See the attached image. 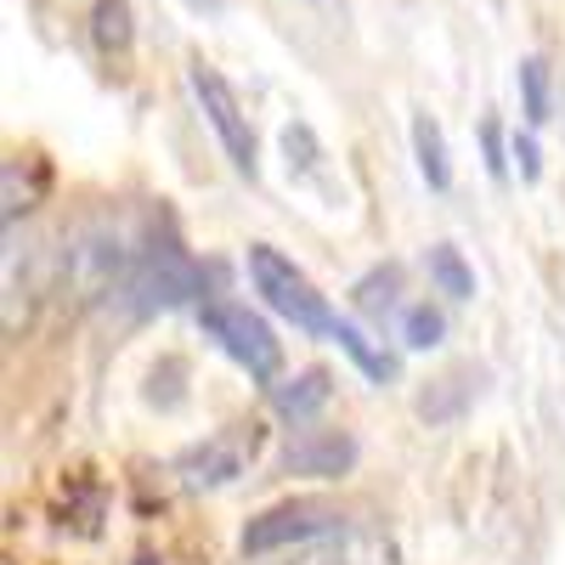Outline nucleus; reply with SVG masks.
I'll return each instance as SVG.
<instances>
[{"instance_id": "nucleus-1", "label": "nucleus", "mask_w": 565, "mask_h": 565, "mask_svg": "<svg viewBox=\"0 0 565 565\" xmlns=\"http://www.w3.org/2000/svg\"><path fill=\"white\" fill-rule=\"evenodd\" d=\"M249 282H255V295H260L282 322H295L300 334L334 340V345L367 373V380H380V385H385L391 373H396V362H391L380 345H373L356 322H345L334 306H328V295H317V282H311L289 255H282V249H271V244H249Z\"/></svg>"}, {"instance_id": "nucleus-2", "label": "nucleus", "mask_w": 565, "mask_h": 565, "mask_svg": "<svg viewBox=\"0 0 565 565\" xmlns=\"http://www.w3.org/2000/svg\"><path fill=\"white\" fill-rule=\"evenodd\" d=\"M141 260V244L125 221H85L57 244V295L74 306L114 300V289Z\"/></svg>"}, {"instance_id": "nucleus-3", "label": "nucleus", "mask_w": 565, "mask_h": 565, "mask_svg": "<svg viewBox=\"0 0 565 565\" xmlns=\"http://www.w3.org/2000/svg\"><path fill=\"white\" fill-rule=\"evenodd\" d=\"M204 295V266L175 249V244H159V249H141V260L130 266V277L114 289V300L125 306V317H148V311H170L181 300Z\"/></svg>"}, {"instance_id": "nucleus-4", "label": "nucleus", "mask_w": 565, "mask_h": 565, "mask_svg": "<svg viewBox=\"0 0 565 565\" xmlns=\"http://www.w3.org/2000/svg\"><path fill=\"white\" fill-rule=\"evenodd\" d=\"M199 328L204 340H215L249 380H277L282 373V340L271 334V322L238 300H204L199 306Z\"/></svg>"}, {"instance_id": "nucleus-5", "label": "nucleus", "mask_w": 565, "mask_h": 565, "mask_svg": "<svg viewBox=\"0 0 565 565\" xmlns=\"http://www.w3.org/2000/svg\"><path fill=\"white\" fill-rule=\"evenodd\" d=\"M260 447H266L260 424H226V430L204 436L199 447H186L175 458V481L186 492H226V487H238L249 469H255Z\"/></svg>"}, {"instance_id": "nucleus-6", "label": "nucleus", "mask_w": 565, "mask_h": 565, "mask_svg": "<svg viewBox=\"0 0 565 565\" xmlns=\"http://www.w3.org/2000/svg\"><path fill=\"white\" fill-rule=\"evenodd\" d=\"M186 90H193V103H199L204 125L215 130L221 153L232 159V170L255 181V170H260V159H255V130H249V114H244V103H238V90L226 85V74L210 68L204 57H193V63H186Z\"/></svg>"}, {"instance_id": "nucleus-7", "label": "nucleus", "mask_w": 565, "mask_h": 565, "mask_svg": "<svg viewBox=\"0 0 565 565\" xmlns=\"http://www.w3.org/2000/svg\"><path fill=\"white\" fill-rule=\"evenodd\" d=\"M52 295H57V249L12 232V244H7V334L18 340Z\"/></svg>"}, {"instance_id": "nucleus-8", "label": "nucleus", "mask_w": 565, "mask_h": 565, "mask_svg": "<svg viewBox=\"0 0 565 565\" xmlns=\"http://www.w3.org/2000/svg\"><path fill=\"white\" fill-rule=\"evenodd\" d=\"M345 526L334 509H322V503H277L266 514H255V521L244 526V554H277V548H300L322 532H334Z\"/></svg>"}, {"instance_id": "nucleus-9", "label": "nucleus", "mask_w": 565, "mask_h": 565, "mask_svg": "<svg viewBox=\"0 0 565 565\" xmlns=\"http://www.w3.org/2000/svg\"><path fill=\"white\" fill-rule=\"evenodd\" d=\"M289 565H402V548L380 526H334L289 548Z\"/></svg>"}, {"instance_id": "nucleus-10", "label": "nucleus", "mask_w": 565, "mask_h": 565, "mask_svg": "<svg viewBox=\"0 0 565 565\" xmlns=\"http://www.w3.org/2000/svg\"><path fill=\"white\" fill-rule=\"evenodd\" d=\"M282 463H289V476H345V469L356 463V441L351 436H300L295 447H289V458H282Z\"/></svg>"}, {"instance_id": "nucleus-11", "label": "nucleus", "mask_w": 565, "mask_h": 565, "mask_svg": "<svg viewBox=\"0 0 565 565\" xmlns=\"http://www.w3.org/2000/svg\"><path fill=\"white\" fill-rule=\"evenodd\" d=\"M328 396H334V373H328V367H306V373H295V380L271 385V407L282 418H295V424L317 418L328 407Z\"/></svg>"}, {"instance_id": "nucleus-12", "label": "nucleus", "mask_w": 565, "mask_h": 565, "mask_svg": "<svg viewBox=\"0 0 565 565\" xmlns=\"http://www.w3.org/2000/svg\"><path fill=\"white\" fill-rule=\"evenodd\" d=\"M407 136H413V159H418V175L430 181V193H447V186H452V159H447L441 125H436L430 114H413Z\"/></svg>"}, {"instance_id": "nucleus-13", "label": "nucleus", "mask_w": 565, "mask_h": 565, "mask_svg": "<svg viewBox=\"0 0 565 565\" xmlns=\"http://www.w3.org/2000/svg\"><path fill=\"white\" fill-rule=\"evenodd\" d=\"M424 266H430L436 295H447V300H476V271H469V260H463L452 244H430Z\"/></svg>"}, {"instance_id": "nucleus-14", "label": "nucleus", "mask_w": 565, "mask_h": 565, "mask_svg": "<svg viewBox=\"0 0 565 565\" xmlns=\"http://www.w3.org/2000/svg\"><path fill=\"white\" fill-rule=\"evenodd\" d=\"M396 334H402L407 351H436V345L447 340V317H441V306H430V300H413V306L396 311Z\"/></svg>"}, {"instance_id": "nucleus-15", "label": "nucleus", "mask_w": 565, "mask_h": 565, "mask_svg": "<svg viewBox=\"0 0 565 565\" xmlns=\"http://www.w3.org/2000/svg\"><path fill=\"white\" fill-rule=\"evenodd\" d=\"M90 40H97V52H103V57L130 52V40H136L130 0H97V12H90Z\"/></svg>"}, {"instance_id": "nucleus-16", "label": "nucleus", "mask_w": 565, "mask_h": 565, "mask_svg": "<svg viewBox=\"0 0 565 565\" xmlns=\"http://www.w3.org/2000/svg\"><path fill=\"white\" fill-rule=\"evenodd\" d=\"M514 79H521L526 125H548V114H554V79H548V63H543V57H526Z\"/></svg>"}, {"instance_id": "nucleus-17", "label": "nucleus", "mask_w": 565, "mask_h": 565, "mask_svg": "<svg viewBox=\"0 0 565 565\" xmlns=\"http://www.w3.org/2000/svg\"><path fill=\"white\" fill-rule=\"evenodd\" d=\"M481 141H487V170H492V181H509V159H514V153H503V130H498V125H481Z\"/></svg>"}, {"instance_id": "nucleus-18", "label": "nucleus", "mask_w": 565, "mask_h": 565, "mask_svg": "<svg viewBox=\"0 0 565 565\" xmlns=\"http://www.w3.org/2000/svg\"><path fill=\"white\" fill-rule=\"evenodd\" d=\"M509 153H514V164H521V181H537L543 175V159H537V141L532 136H514Z\"/></svg>"}, {"instance_id": "nucleus-19", "label": "nucleus", "mask_w": 565, "mask_h": 565, "mask_svg": "<svg viewBox=\"0 0 565 565\" xmlns=\"http://www.w3.org/2000/svg\"><path fill=\"white\" fill-rule=\"evenodd\" d=\"M193 12H221V0H186Z\"/></svg>"}, {"instance_id": "nucleus-20", "label": "nucleus", "mask_w": 565, "mask_h": 565, "mask_svg": "<svg viewBox=\"0 0 565 565\" xmlns=\"http://www.w3.org/2000/svg\"><path fill=\"white\" fill-rule=\"evenodd\" d=\"M136 565H159V559H136Z\"/></svg>"}]
</instances>
